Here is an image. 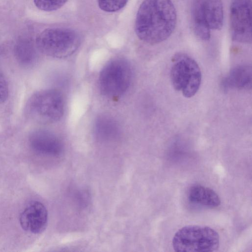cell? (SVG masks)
<instances>
[{
	"mask_svg": "<svg viewBox=\"0 0 252 252\" xmlns=\"http://www.w3.org/2000/svg\"><path fill=\"white\" fill-rule=\"evenodd\" d=\"M99 8L108 12L117 11L126 4L128 0H97Z\"/></svg>",
	"mask_w": 252,
	"mask_h": 252,
	"instance_id": "17",
	"label": "cell"
},
{
	"mask_svg": "<svg viewBox=\"0 0 252 252\" xmlns=\"http://www.w3.org/2000/svg\"><path fill=\"white\" fill-rule=\"evenodd\" d=\"M64 111L63 95L55 89L36 91L29 98L24 107L27 118L40 124H51L59 121Z\"/></svg>",
	"mask_w": 252,
	"mask_h": 252,
	"instance_id": "2",
	"label": "cell"
},
{
	"mask_svg": "<svg viewBox=\"0 0 252 252\" xmlns=\"http://www.w3.org/2000/svg\"><path fill=\"white\" fill-rule=\"evenodd\" d=\"M96 135L103 139H109L117 135L119 127L116 122L108 116L103 115L97 118L94 124Z\"/></svg>",
	"mask_w": 252,
	"mask_h": 252,
	"instance_id": "14",
	"label": "cell"
},
{
	"mask_svg": "<svg viewBox=\"0 0 252 252\" xmlns=\"http://www.w3.org/2000/svg\"><path fill=\"white\" fill-rule=\"evenodd\" d=\"M21 227L26 231L37 234L43 232L48 222V212L40 202L33 201L23 210L20 216Z\"/></svg>",
	"mask_w": 252,
	"mask_h": 252,
	"instance_id": "8",
	"label": "cell"
},
{
	"mask_svg": "<svg viewBox=\"0 0 252 252\" xmlns=\"http://www.w3.org/2000/svg\"><path fill=\"white\" fill-rule=\"evenodd\" d=\"M16 56L21 64L30 65L33 63L35 55L33 49L29 43L19 44L16 50Z\"/></svg>",
	"mask_w": 252,
	"mask_h": 252,
	"instance_id": "15",
	"label": "cell"
},
{
	"mask_svg": "<svg viewBox=\"0 0 252 252\" xmlns=\"http://www.w3.org/2000/svg\"><path fill=\"white\" fill-rule=\"evenodd\" d=\"M68 0H33L35 5L44 11H53L62 7Z\"/></svg>",
	"mask_w": 252,
	"mask_h": 252,
	"instance_id": "16",
	"label": "cell"
},
{
	"mask_svg": "<svg viewBox=\"0 0 252 252\" xmlns=\"http://www.w3.org/2000/svg\"><path fill=\"white\" fill-rule=\"evenodd\" d=\"M176 22V11L171 0H144L137 11L135 31L142 41L156 44L171 35Z\"/></svg>",
	"mask_w": 252,
	"mask_h": 252,
	"instance_id": "1",
	"label": "cell"
},
{
	"mask_svg": "<svg viewBox=\"0 0 252 252\" xmlns=\"http://www.w3.org/2000/svg\"><path fill=\"white\" fill-rule=\"evenodd\" d=\"M199 1L203 16L210 30H220L223 23V8L221 0Z\"/></svg>",
	"mask_w": 252,
	"mask_h": 252,
	"instance_id": "11",
	"label": "cell"
},
{
	"mask_svg": "<svg viewBox=\"0 0 252 252\" xmlns=\"http://www.w3.org/2000/svg\"><path fill=\"white\" fill-rule=\"evenodd\" d=\"M188 197L192 203L209 207H217L220 204L219 196L213 189L200 185L190 187Z\"/></svg>",
	"mask_w": 252,
	"mask_h": 252,
	"instance_id": "12",
	"label": "cell"
},
{
	"mask_svg": "<svg viewBox=\"0 0 252 252\" xmlns=\"http://www.w3.org/2000/svg\"><path fill=\"white\" fill-rule=\"evenodd\" d=\"M170 70L171 84L177 91L187 98L198 92L201 81V72L196 61L185 54L176 55Z\"/></svg>",
	"mask_w": 252,
	"mask_h": 252,
	"instance_id": "6",
	"label": "cell"
},
{
	"mask_svg": "<svg viewBox=\"0 0 252 252\" xmlns=\"http://www.w3.org/2000/svg\"><path fill=\"white\" fill-rule=\"evenodd\" d=\"M191 20L195 34L201 40H209L211 36V30L203 16L199 0L193 1L191 7Z\"/></svg>",
	"mask_w": 252,
	"mask_h": 252,
	"instance_id": "13",
	"label": "cell"
},
{
	"mask_svg": "<svg viewBox=\"0 0 252 252\" xmlns=\"http://www.w3.org/2000/svg\"><path fill=\"white\" fill-rule=\"evenodd\" d=\"M29 140L34 150L42 154L57 156L63 149L60 138L46 130L37 129L32 131L30 135Z\"/></svg>",
	"mask_w": 252,
	"mask_h": 252,
	"instance_id": "9",
	"label": "cell"
},
{
	"mask_svg": "<svg viewBox=\"0 0 252 252\" xmlns=\"http://www.w3.org/2000/svg\"><path fill=\"white\" fill-rule=\"evenodd\" d=\"M131 79L129 62L123 58L113 59L102 68L98 77L100 92L105 97L116 100L128 89Z\"/></svg>",
	"mask_w": 252,
	"mask_h": 252,
	"instance_id": "4",
	"label": "cell"
},
{
	"mask_svg": "<svg viewBox=\"0 0 252 252\" xmlns=\"http://www.w3.org/2000/svg\"><path fill=\"white\" fill-rule=\"evenodd\" d=\"M9 94V88L7 80L0 72V105L7 99Z\"/></svg>",
	"mask_w": 252,
	"mask_h": 252,
	"instance_id": "18",
	"label": "cell"
},
{
	"mask_svg": "<svg viewBox=\"0 0 252 252\" xmlns=\"http://www.w3.org/2000/svg\"><path fill=\"white\" fill-rule=\"evenodd\" d=\"M172 244L176 252H213L219 247L220 237L218 232L210 227L189 225L176 232Z\"/></svg>",
	"mask_w": 252,
	"mask_h": 252,
	"instance_id": "3",
	"label": "cell"
},
{
	"mask_svg": "<svg viewBox=\"0 0 252 252\" xmlns=\"http://www.w3.org/2000/svg\"><path fill=\"white\" fill-rule=\"evenodd\" d=\"M230 30L233 40L243 43L252 42L251 0H232Z\"/></svg>",
	"mask_w": 252,
	"mask_h": 252,
	"instance_id": "7",
	"label": "cell"
},
{
	"mask_svg": "<svg viewBox=\"0 0 252 252\" xmlns=\"http://www.w3.org/2000/svg\"><path fill=\"white\" fill-rule=\"evenodd\" d=\"M252 68L251 65L243 64L234 67L222 81L224 89L234 88L240 90L251 89Z\"/></svg>",
	"mask_w": 252,
	"mask_h": 252,
	"instance_id": "10",
	"label": "cell"
},
{
	"mask_svg": "<svg viewBox=\"0 0 252 252\" xmlns=\"http://www.w3.org/2000/svg\"><path fill=\"white\" fill-rule=\"evenodd\" d=\"M80 40L73 31L65 28H48L37 36L36 45L43 54L56 58L67 57L78 48Z\"/></svg>",
	"mask_w": 252,
	"mask_h": 252,
	"instance_id": "5",
	"label": "cell"
}]
</instances>
